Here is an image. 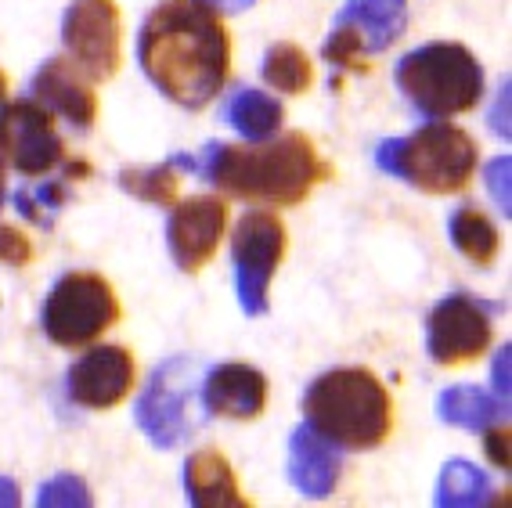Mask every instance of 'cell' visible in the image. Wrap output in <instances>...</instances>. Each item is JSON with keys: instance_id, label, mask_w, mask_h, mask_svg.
Wrapping results in <instances>:
<instances>
[{"instance_id": "obj_1", "label": "cell", "mask_w": 512, "mask_h": 508, "mask_svg": "<svg viewBox=\"0 0 512 508\" xmlns=\"http://www.w3.org/2000/svg\"><path fill=\"white\" fill-rule=\"evenodd\" d=\"M138 62L163 98L199 112L228 83L231 37L199 0H163L141 26Z\"/></svg>"}, {"instance_id": "obj_2", "label": "cell", "mask_w": 512, "mask_h": 508, "mask_svg": "<svg viewBox=\"0 0 512 508\" xmlns=\"http://www.w3.org/2000/svg\"><path fill=\"white\" fill-rule=\"evenodd\" d=\"M217 188L231 191L246 202H267V206H300L329 177V163H321L318 148L303 134H285L275 145L264 148H231L206 145L195 159H174Z\"/></svg>"}, {"instance_id": "obj_3", "label": "cell", "mask_w": 512, "mask_h": 508, "mask_svg": "<svg viewBox=\"0 0 512 508\" xmlns=\"http://www.w3.org/2000/svg\"><path fill=\"white\" fill-rule=\"evenodd\" d=\"M303 418L329 444L368 451L394 429L390 393L365 368H336L314 379L303 393Z\"/></svg>"}, {"instance_id": "obj_4", "label": "cell", "mask_w": 512, "mask_h": 508, "mask_svg": "<svg viewBox=\"0 0 512 508\" xmlns=\"http://www.w3.org/2000/svg\"><path fill=\"white\" fill-rule=\"evenodd\" d=\"M375 163L379 170L415 184L426 195H455L473 181L476 141L462 127H451L440 119L415 130L412 137L383 141L375 152Z\"/></svg>"}, {"instance_id": "obj_5", "label": "cell", "mask_w": 512, "mask_h": 508, "mask_svg": "<svg viewBox=\"0 0 512 508\" xmlns=\"http://www.w3.org/2000/svg\"><path fill=\"white\" fill-rule=\"evenodd\" d=\"M397 87L422 116L469 112L484 94V65L462 44H426L397 62Z\"/></svg>"}, {"instance_id": "obj_6", "label": "cell", "mask_w": 512, "mask_h": 508, "mask_svg": "<svg viewBox=\"0 0 512 508\" xmlns=\"http://www.w3.org/2000/svg\"><path fill=\"white\" fill-rule=\"evenodd\" d=\"M40 321L55 346H87L119 321V300L101 274L73 271L47 292Z\"/></svg>"}, {"instance_id": "obj_7", "label": "cell", "mask_w": 512, "mask_h": 508, "mask_svg": "<svg viewBox=\"0 0 512 508\" xmlns=\"http://www.w3.org/2000/svg\"><path fill=\"white\" fill-rule=\"evenodd\" d=\"M138 426L156 447L170 451V447L184 444L188 436L199 429V415H195V364L192 361H166L148 390L141 393L138 408H134Z\"/></svg>"}, {"instance_id": "obj_8", "label": "cell", "mask_w": 512, "mask_h": 508, "mask_svg": "<svg viewBox=\"0 0 512 508\" xmlns=\"http://www.w3.org/2000/svg\"><path fill=\"white\" fill-rule=\"evenodd\" d=\"M408 0H350L336 15V29L325 40L321 55L339 69L361 65V55H379L404 37Z\"/></svg>"}, {"instance_id": "obj_9", "label": "cell", "mask_w": 512, "mask_h": 508, "mask_svg": "<svg viewBox=\"0 0 512 508\" xmlns=\"http://www.w3.org/2000/svg\"><path fill=\"white\" fill-rule=\"evenodd\" d=\"M62 40L87 80H112L123 62V22L112 0H73L65 8Z\"/></svg>"}, {"instance_id": "obj_10", "label": "cell", "mask_w": 512, "mask_h": 508, "mask_svg": "<svg viewBox=\"0 0 512 508\" xmlns=\"http://www.w3.org/2000/svg\"><path fill=\"white\" fill-rule=\"evenodd\" d=\"M285 256V227L275 213H246L235 227V285L246 314L267 310V285Z\"/></svg>"}, {"instance_id": "obj_11", "label": "cell", "mask_w": 512, "mask_h": 508, "mask_svg": "<svg viewBox=\"0 0 512 508\" xmlns=\"http://www.w3.org/2000/svg\"><path fill=\"white\" fill-rule=\"evenodd\" d=\"M0 155L19 173H47L65 159L51 112L37 101H0Z\"/></svg>"}, {"instance_id": "obj_12", "label": "cell", "mask_w": 512, "mask_h": 508, "mask_svg": "<svg viewBox=\"0 0 512 508\" xmlns=\"http://www.w3.org/2000/svg\"><path fill=\"white\" fill-rule=\"evenodd\" d=\"M487 343H491V310L484 303L455 292L433 307L430 321H426V346L437 364L444 368L466 364L484 354Z\"/></svg>"}, {"instance_id": "obj_13", "label": "cell", "mask_w": 512, "mask_h": 508, "mask_svg": "<svg viewBox=\"0 0 512 508\" xmlns=\"http://www.w3.org/2000/svg\"><path fill=\"white\" fill-rule=\"evenodd\" d=\"M224 227H228V206L213 195L184 199L181 206H174L170 224H166V242H170L174 264L188 274H199L217 253Z\"/></svg>"}, {"instance_id": "obj_14", "label": "cell", "mask_w": 512, "mask_h": 508, "mask_svg": "<svg viewBox=\"0 0 512 508\" xmlns=\"http://www.w3.org/2000/svg\"><path fill=\"white\" fill-rule=\"evenodd\" d=\"M69 397L80 408L109 411L134 390V354L123 346H94L69 368Z\"/></svg>"}, {"instance_id": "obj_15", "label": "cell", "mask_w": 512, "mask_h": 508, "mask_svg": "<svg viewBox=\"0 0 512 508\" xmlns=\"http://www.w3.org/2000/svg\"><path fill=\"white\" fill-rule=\"evenodd\" d=\"M33 94L40 98V105L58 112L76 130L94 127V119H98V98L91 91V80L65 58H47L40 65L33 76Z\"/></svg>"}, {"instance_id": "obj_16", "label": "cell", "mask_w": 512, "mask_h": 508, "mask_svg": "<svg viewBox=\"0 0 512 508\" xmlns=\"http://www.w3.org/2000/svg\"><path fill=\"white\" fill-rule=\"evenodd\" d=\"M202 408L220 418L249 422L267 408V379L253 364H220L202 382Z\"/></svg>"}, {"instance_id": "obj_17", "label": "cell", "mask_w": 512, "mask_h": 508, "mask_svg": "<svg viewBox=\"0 0 512 508\" xmlns=\"http://www.w3.org/2000/svg\"><path fill=\"white\" fill-rule=\"evenodd\" d=\"M339 472H343V462L336 447L311 426L296 429L289 440V480L303 498H329L339 487Z\"/></svg>"}, {"instance_id": "obj_18", "label": "cell", "mask_w": 512, "mask_h": 508, "mask_svg": "<svg viewBox=\"0 0 512 508\" xmlns=\"http://www.w3.org/2000/svg\"><path fill=\"white\" fill-rule=\"evenodd\" d=\"M184 487L195 508H246L249 501L235 483V469L220 451H195L184 462Z\"/></svg>"}, {"instance_id": "obj_19", "label": "cell", "mask_w": 512, "mask_h": 508, "mask_svg": "<svg viewBox=\"0 0 512 508\" xmlns=\"http://www.w3.org/2000/svg\"><path fill=\"white\" fill-rule=\"evenodd\" d=\"M505 408H509V404L487 397L484 390H473V386H451V390H444L437 400L440 418L462 429H487L491 422L502 418Z\"/></svg>"}, {"instance_id": "obj_20", "label": "cell", "mask_w": 512, "mask_h": 508, "mask_svg": "<svg viewBox=\"0 0 512 508\" xmlns=\"http://www.w3.org/2000/svg\"><path fill=\"white\" fill-rule=\"evenodd\" d=\"M282 105L260 91H238L228 105V123L246 137V141H267L282 127Z\"/></svg>"}, {"instance_id": "obj_21", "label": "cell", "mask_w": 512, "mask_h": 508, "mask_svg": "<svg viewBox=\"0 0 512 508\" xmlns=\"http://www.w3.org/2000/svg\"><path fill=\"white\" fill-rule=\"evenodd\" d=\"M448 235L458 253L469 256L473 264H491L494 256H498V231H494L491 220L473 206H462L451 213Z\"/></svg>"}, {"instance_id": "obj_22", "label": "cell", "mask_w": 512, "mask_h": 508, "mask_svg": "<svg viewBox=\"0 0 512 508\" xmlns=\"http://www.w3.org/2000/svg\"><path fill=\"white\" fill-rule=\"evenodd\" d=\"M491 498V480L484 472L476 469L473 462H448L440 469V483H437V505L440 508H476Z\"/></svg>"}, {"instance_id": "obj_23", "label": "cell", "mask_w": 512, "mask_h": 508, "mask_svg": "<svg viewBox=\"0 0 512 508\" xmlns=\"http://www.w3.org/2000/svg\"><path fill=\"white\" fill-rule=\"evenodd\" d=\"M264 80L282 94H303L314 80L311 58L303 55L296 44H285L282 40V44H275L264 55Z\"/></svg>"}, {"instance_id": "obj_24", "label": "cell", "mask_w": 512, "mask_h": 508, "mask_svg": "<svg viewBox=\"0 0 512 508\" xmlns=\"http://www.w3.org/2000/svg\"><path fill=\"white\" fill-rule=\"evenodd\" d=\"M119 184L130 191V195H138L145 202H156V206H170L177 199V173L174 163H163V166H148V170H127L119 173Z\"/></svg>"}, {"instance_id": "obj_25", "label": "cell", "mask_w": 512, "mask_h": 508, "mask_svg": "<svg viewBox=\"0 0 512 508\" xmlns=\"http://www.w3.org/2000/svg\"><path fill=\"white\" fill-rule=\"evenodd\" d=\"M65 202V188L62 184H40V188H19L15 195V209H19L22 217L33 220V224H44L51 227V217H55L58 209Z\"/></svg>"}, {"instance_id": "obj_26", "label": "cell", "mask_w": 512, "mask_h": 508, "mask_svg": "<svg viewBox=\"0 0 512 508\" xmlns=\"http://www.w3.org/2000/svg\"><path fill=\"white\" fill-rule=\"evenodd\" d=\"M40 508H91V490L83 487L80 476H55L37 494Z\"/></svg>"}, {"instance_id": "obj_27", "label": "cell", "mask_w": 512, "mask_h": 508, "mask_svg": "<svg viewBox=\"0 0 512 508\" xmlns=\"http://www.w3.org/2000/svg\"><path fill=\"white\" fill-rule=\"evenodd\" d=\"M33 260V242L22 235L19 227L0 224V264L8 267H26Z\"/></svg>"}, {"instance_id": "obj_28", "label": "cell", "mask_w": 512, "mask_h": 508, "mask_svg": "<svg viewBox=\"0 0 512 508\" xmlns=\"http://www.w3.org/2000/svg\"><path fill=\"white\" fill-rule=\"evenodd\" d=\"M509 173H512V159H509V155H502V159H494V163L487 166V188H491L494 202L502 206L505 217L512 213V202H509Z\"/></svg>"}, {"instance_id": "obj_29", "label": "cell", "mask_w": 512, "mask_h": 508, "mask_svg": "<svg viewBox=\"0 0 512 508\" xmlns=\"http://www.w3.org/2000/svg\"><path fill=\"white\" fill-rule=\"evenodd\" d=\"M487 458H491L494 465L509 469V426L491 429V433H487Z\"/></svg>"}, {"instance_id": "obj_30", "label": "cell", "mask_w": 512, "mask_h": 508, "mask_svg": "<svg viewBox=\"0 0 512 508\" xmlns=\"http://www.w3.org/2000/svg\"><path fill=\"white\" fill-rule=\"evenodd\" d=\"M491 127L498 137H512L509 134V83H502V91H498V98H494Z\"/></svg>"}, {"instance_id": "obj_31", "label": "cell", "mask_w": 512, "mask_h": 508, "mask_svg": "<svg viewBox=\"0 0 512 508\" xmlns=\"http://www.w3.org/2000/svg\"><path fill=\"white\" fill-rule=\"evenodd\" d=\"M509 357H512V346L505 343L502 354L494 357V390L502 397V404H509Z\"/></svg>"}, {"instance_id": "obj_32", "label": "cell", "mask_w": 512, "mask_h": 508, "mask_svg": "<svg viewBox=\"0 0 512 508\" xmlns=\"http://www.w3.org/2000/svg\"><path fill=\"white\" fill-rule=\"evenodd\" d=\"M199 4H206L213 11H224V15H238V11L253 8L256 0H199Z\"/></svg>"}, {"instance_id": "obj_33", "label": "cell", "mask_w": 512, "mask_h": 508, "mask_svg": "<svg viewBox=\"0 0 512 508\" xmlns=\"http://www.w3.org/2000/svg\"><path fill=\"white\" fill-rule=\"evenodd\" d=\"M19 501H22L19 487H15L11 480H4V476H0V508H15Z\"/></svg>"}, {"instance_id": "obj_34", "label": "cell", "mask_w": 512, "mask_h": 508, "mask_svg": "<svg viewBox=\"0 0 512 508\" xmlns=\"http://www.w3.org/2000/svg\"><path fill=\"white\" fill-rule=\"evenodd\" d=\"M0 206H4V163H0Z\"/></svg>"}, {"instance_id": "obj_35", "label": "cell", "mask_w": 512, "mask_h": 508, "mask_svg": "<svg viewBox=\"0 0 512 508\" xmlns=\"http://www.w3.org/2000/svg\"><path fill=\"white\" fill-rule=\"evenodd\" d=\"M4 94H8V80H4V73H0V101H4Z\"/></svg>"}]
</instances>
